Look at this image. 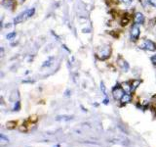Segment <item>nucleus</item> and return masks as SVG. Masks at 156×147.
I'll list each match as a JSON object with an SVG mask.
<instances>
[{
    "label": "nucleus",
    "instance_id": "obj_18",
    "mask_svg": "<svg viewBox=\"0 0 156 147\" xmlns=\"http://www.w3.org/2000/svg\"><path fill=\"white\" fill-rule=\"evenodd\" d=\"M123 3L125 4H131V2H132V0H121Z\"/></svg>",
    "mask_w": 156,
    "mask_h": 147
},
{
    "label": "nucleus",
    "instance_id": "obj_2",
    "mask_svg": "<svg viewBox=\"0 0 156 147\" xmlns=\"http://www.w3.org/2000/svg\"><path fill=\"white\" fill-rule=\"evenodd\" d=\"M97 56L100 58V60H105L109 57H110V47L109 46H104L99 49V51L97 52Z\"/></svg>",
    "mask_w": 156,
    "mask_h": 147
},
{
    "label": "nucleus",
    "instance_id": "obj_19",
    "mask_svg": "<svg viewBox=\"0 0 156 147\" xmlns=\"http://www.w3.org/2000/svg\"><path fill=\"white\" fill-rule=\"evenodd\" d=\"M104 104H107V103H109V99H104Z\"/></svg>",
    "mask_w": 156,
    "mask_h": 147
},
{
    "label": "nucleus",
    "instance_id": "obj_1",
    "mask_svg": "<svg viewBox=\"0 0 156 147\" xmlns=\"http://www.w3.org/2000/svg\"><path fill=\"white\" fill-rule=\"evenodd\" d=\"M34 12H35L34 8L27 9V10H26V11L22 12L21 14H19L14 19V23H15V24H20V23H22L24 21H26V19H28V18H31V16H33Z\"/></svg>",
    "mask_w": 156,
    "mask_h": 147
},
{
    "label": "nucleus",
    "instance_id": "obj_12",
    "mask_svg": "<svg viewBox=\"0 0 156 147\" xmlns=\"http://www.w3.org/2000/svg\"><path fill=\"white\" fill-rule=\"evenodd\" d=\"M100 89H102V93H104V95L106 96V89H105V87H104V82H100Z\"/></svg>",
    "mask_w": 156,
    "mask_h": 147
},
{
    "label": "nucleus",
    "instance_id": "obj_20",
    "mask_svg": "<svg viewBox=\"0 0 156 147\" xmlns=\"http://www.w3.org/2000/svg\"><path fill=\"white\" fill-rule=\"evenodd\" d=\"M56 147H60V145H57V146H56Z\"/></svg>",
    "mask_w": 156,
    "mask_h": 147
},
{
    "label": "nucleus",
    "instance_id": "obj_13",
    "mask_svg": "<svg viewBox=\"0 0 156 147\" xmlns=\"http://www.w3.org/2000/svg\"><path fill=\"white\" fill-rule=\"evenodd\" d=\"M128 23H129V19L128 18H123V20L121 21V25L122 26H126V25H128Z\"/></svg>",
    "mask_w": 156,
    "mask_h": 147
},
{
    "label": "nucleus",
    "instance_id": "obj_6",
    "mask_svg": "<svg viewBox=\"0 0 156 147\" xmlns=\"http://www.w3.org/2000/svg\"><path fill=\"white\" fill-rule=\"evenodd\" d=\"M134 21L137 25H142L144 23V16H143L142 13H140V12H138V13H136L135 15V18H134Z\"/></svg>",
    "mask_w": 156,
    "mask_h": 147
},
{
    "label": "nucleus",
    "instance_id": "obj_8",
    "mask_svg": "<svg viewBox=\"0 0 156 147\" xmlns=\"http://www.w3.org/2000/svg\"><path fill=\"white\" fill-rule=\"evenodd\" d=\"M131 100H132V96H131L129 93H124V95H123L122 98L120 99L121 103H123V104L129 103V102H131Z\"/></svg>",
    "mask_w": 156,
    "mask_h": 147
},
{
    "label": "nucleus",
    "instance_id": "obj_9",
    "mask_svg": "<svg viewBox=\"0 0 156 147\" xmlns=\"http://www.w3.org/2000/svg\"><path fill=\"white\" fill-rule=\"evenodd\" d=\"M122 88H123V90H125L126 93L132 92V87H131L130 82H123L122 83Z\"/></svg>",
    "mask_w": 156,
    "mask_h": 147
},
{
    "label": "nucleus",
    "instance_id": "obj_10",
    "mask_svg": "<svg viewBox=\"0 0 156 147\" xmlns=\"http://www.w3.org/2000/svg\"><path fill=\"white\" fill-rule=\"evenodd\" d=\"M140 83V80H133V82H131V87H132V92H133V91H134L138 87H139Z\"/></svg>",
    "mask_w": 156,
    "mask_h": 147
},
{
    "label": "nucleus",
    "instance_id": "obj_7",
    "mask_svg": "<svg viewBox=\"0 0 156 147\" xmlns=\"http://www.w3.org/2000/svg\"><path fill=\"white\" fill-rule=\"evenodd\" d=\"M118 65L122 68V70L124 71V72H127V71L129 70V65H128V63L126 62L124 59H122L121 57L118 59Z\"/></svg>",
    "mask_w": 156,
    "mask_h": 147
},
{
    "label": "nucleus",
    "instance_id": "obj_15",
    "mask_svg": "<svg viewBox=\"0 0 156 147\" xmlns=\"http://www.w3.org/2000/svg\"><path fill=\"white\" fill-rule=\"evenodd\" d=\"M140 2L142 4L143 7H145V6H147V3H148L149 1H148V0H140Z\"/></svg>",
    "mask_w": 156,
    "mask_h": 147
},
{
    "label": "nucleus",
    "instance_id": "obj_14",
    "mask_svg": "<svg viewBox=\"0 0 156 147\" xmlns=\"http://www.w3.org/2000/svg\"><path fill=\"white\" fill-rule=\"evenodd\" d=\"M14 111H18L20 109V102L19 101H16V103H15V106H14Z\"/></svg>",
    "mask_w": 156,
    "mask_h": 147
},
{
    "label": "nucleus",
    "instance_id": "obj_11",
    "mask_svg": "<svg viewBox=\"0 0 156 147\" xmlns=\"http://www.w3.org/2000/svg\"><path fill=\"white\" fill-rule=\"evenodd\" d=\"M17 35L16 34V32H10V34H8L6 35V37H7V39H13L15 36Z\"/></svg>",
    "mask_w": 156,
    "mask_h": 147
},
{
    "label": "nucleus",
    "instance_id": "obj_16",
    "mask_svg": "<svg viewBox=\"0 0 156 147\" xmlns=\"http://www.w3.org/2000/svg\"><path fill=\"white\" fill-rule=\"evenodd\" d=\"M149 1V3L152 5V6H154L156 7V0H148Z\"/></svg>",
    "mask_w": 156,
    "mask_h": 147
},
{
    "label": "nucleus",
    "instance_id": "obj_17",
    "mask_svg": "<svg viewBox=\"0 0 156 147\" xmlns=\"http://www.w3.org/2000/svg\"><path fill=\"white\" fill-rule=\"evenodd\" d=\"M151 62H152L154 65H156V55H154V56L151 57Z\"/></svg>",
    "mask_w": 156,
    "mask_h": 147
},
{
    "label": "nucleus",
    "instance_id": "obj_4",
    "mask_svg": "<svg viewBox=\"0 0 156 147\" xmlns=\"http://www.w3.org/2000/svg\"><path fill=\"white\" fill-rule=\"evenodd\" d=\"M140 29L139 27H138V25L136 24L134 25V26L132 27V29H131V38H132V40H138L140 37Z\"/></svg>",
    "mask_w": 156,
    "mask_h": 147
},
{
    "label": "nucleus",
    "instance_id": "obj_21",
    "mask_svg": "<svg viewBox=\"0 0 156 147\" xmlns=\"http://www.w3.org/2000/svg\"><path fill=\"white\" fill-rule=\"evenodd\" d=\"M22 1H24V0H22Z\"/></svg>",
    "mask_w": 156,
    "mask_h": 147
},
{
    "label": "nucleus",
    "instance_id": "obj_5",
    "mask_svg": "<svg viewBox=\"0 0 156 147\" xmlns=\"http://www.w3.org/2000/svg\"><path fill=\"white\" fill-rule=\"evenodd\" d=\"M113 97H114L115 100H120L122 98V96L124 95V92H123V88L122 87H115L112 91Z\"/></svg>",
    "mask_w": 156,
    "mask_h": 147
},
{
    "label": "nucleus",
    "instance_id": "obj_3",
    "mask_svg": "<svg viewBox=\"0 0 156 147\" xmlns=\"http://www.w3.org/2000/svg\"><path fill=\"white\" fill-rule=\"evenodd\" d=\"M140 48L148 50V51H155L156 50V43H154V42L150 39H145L144 41L142 42V44L140 45Z\"/></svg>",
    "mask_w": 156,
    "mask_h": 147
}]
</instances>
